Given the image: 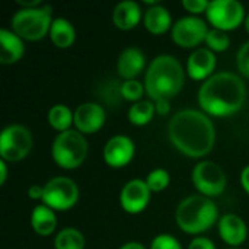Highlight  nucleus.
<instances>
[{"mask_svg":"<svg viewBox=\"0 0 249 249\" xmlns=\"http://www.w3.org/2000/svg\"><path fill=\"white\" fill-rule=\"evenodd\" d=\"M204 44H206V47L209 50H212L216 54V53H225V51H228L229 47H231V44H232V39H231L229 32L210 28V31H209V34L206 36Z\"/></svg>","mask_w":249,"mask_h":249,"instance_id":"obj_26","label":"nucleus"},{"mask_svg":"<svg viewBox=\"0 0 249 249\" xmlns=\"http://www.w3.org/2000/svg\"><path fill=\"white\" fill-rule=\"evenodd\" d=\"M136 155V144L130 136L115 134L107 140L102 149L104 162L112 169H121L131 163Z\"/></svg>","mask_w":249,"mask_h":249,"instance_id":"obj_13","label":"nucleus"},{"mask_svg":"<svg viewBox=\"0 0 249 249\" xmlns=\"http://www.w3.org/2000/svg\"><path fill=\"white\" fill-rule=\"evenodd\" d=\"M118 249H149L144 244L139 242V241H128L125 244H123Z\"/></svg>","mask_w":249,"mask_h":249,"instance_id":"obj_38","label":"nucleus"},{"mask_svg":"<svg viewBox=\"0 0 249 249\" xmlns=\"http://www.w3.org/2000/svg\"><path fill=\"white\" fill-rule=\"evenodd\" d=\"M144 10L136 0H123L112 9V23L120 31L134 29L143 20Z\"/></svg>","mask_w":249,"mask_h":249,"instance_id":"obj_18","label":"nucleus"},{"mask_svg":"<svg viewBox=\"0 0 249 249\" xmlns=\"http://www.w3.org/2000/svg\"><path fill=\"white\" fill-rule=\"evenodd\" d=\"M245 18V6L239 0H213L206 12L210 26L225 32L238 29L244 25Z\"/></svg>","mask_w":249,"mask_h":249,"instance_id":"obj_10","label":"nucleus"},{"mask_svg":"<svg viewBox=\"0 0 249 249\" xmlns=\"http://www.w3.org/2000/svg\"><path fill=\"white\" fill-rule=\"evenodd\" d=\"M16 3L23 9H32V7H38L42 4L41 0H16Z\"/></svg>","mask_w":249,"mask_h":249,"instance_id":"obj_36","label":"nucleus"},{"mask_svg":"<svg viewBox=\"0 0 249 249\" xmlns=\"http://www.w3.org/2000/svg\"><path fill=\"white\" fill-rule=\"evenodd\" d=\"M50 41L60 50H67L70 48L74 41H76V28L74 25L66 19V18H54L51 28H50V34H48Z\"/></svg>","mask_w":249,"mask_h":249,"instance_id":"obj_22","label":"nucleus"},{"mask_svg":"<svg viewBox=\"0 0 249 249\" xmlns=\"http://www.w3.org/2000/svg\"><path fill=\"white\" fill-rule=\"evenodd\" d=\"M236 67L242 77L249 79V39L239 47L236 53Z\"/></svg>","mask_w":249,"mask_h":249,"instance_id":"obj_30","label":"nucleus"},{"mask_svg":"<svg viewBox=\"0 0 249 249\" xmlns=\"http://www.w3.org/2000/svg\"><path fill=\"white\" fill-rule=\"evenodd\" d=\"M247 95L242 76L232 71H217L200 85L197 102L209 117L226 118L244 108Z\"/></svg>","mask_w":249,"mask_h":249,"instance_id":"obj_2","label":"nucleus"},{"mask_svg":"<svg viewBox=\"0 0 249 249\" xmlns=\"http://www.w3.org/2000/svg\"><path fill=\"white\" fill-rule=\"evenodd\" d=\"M187 249H217V248H216V244H214L210 238H207V236L201 235V236H194V238L191 239V242L188 244V248Z\"/></svg>","mask_w":249,"mask_h":249,"instance_id":"obj_32","label":"nucleus"},{"mask_svg":"<svg viewBox=\"0 0 249 249\" xmlns=\"http://www.w3.org/2000/svg\"><path fill=\"white\" fill-rule=\"evenodd\" d=\"M146 69V55L137 47H125L117 58V71L123 80L137 79Z\"/></svg>","mask_w":249,"mask_h":249,"instance_id":"obj_17","label":"nucleus"},{"mask_svg":"<svg viewBox=\"0 0 249 249\" xmlns=\"http://www.w3.org/2000/svg\"><path fill=\"white\" fill-rule=\"evenodd\" d=\"M239 182H241L242 190L249 196V165L242 168V171L239 174Z\"/></svg>","mask_w":249,"mask_h":249,"instance_id":"obj_35","label":"nucleus"},{"mask_svg":"<svg viewBox=\"0 0 249 249\" xmlns=\"http://www.w3.org/2000/svg\"><path fill=\"white\" fill-rule=\"evenodd\" d=\"M88 152L89 143L85 134L76 128L57 133L51 144V158L54 163L64 171L80 168L88 158Z\"/></svg>","mask_w":249,"mask_h":249,"instance_id":"obj_6","label":"nucleus"},{"mask_svg":"<svg viewBox=\"0 0 249 249\" xmlns=\"http://www.w3.org/2000/svg\"><path fill=\"white\" fill-rule=\"evenodd\" d=\"M80 198V190L70 177H54L44 184V196L41 204L48 206L54 212L71 210Z\"/></svg>","mask_w":249,"mask_h":249,"instance_id":"obj_9","label":"nucleus"},{"mask_svg":"<svg viewBox=\"0 0 249 249\" xmlns=\"http://www.w3.org/2000/svg\"><path fill=\"white\" fill-rule=\"evenodd\" d=\"M155 109L156 114L160 117H166L171 114V101L169 99H159L155 102Z\"/></svg>","mask_w":249,"mask_h":249,"instance_id":"obj_33","label":"nucleus"},{"mask_svg":"<svg viewBox=\"0 0 249 249\" xmlns=\"http://www.w3.org/2000/svg\"><path fill=\"white\" fill-rule=\"evenodd\" d=\"M226 249H241V248H226Z\"/></svg>","mask_w":249,"mask_h":249,"instance_id":"obj_40","label":"nucleus"},{"mask_svg":"<svg viewBox=\"0 0 249 249\" xmlns=\"http://www.w3.org/2000/svg\"><path fill=\"white\" fill-rule=\"evenodd\" d=\"M182 7L184 10H187L191 16H200V15H206L210 1L207 0H182Z\"/></svg>","mask_w":249,"mask_h":249,"instance_id":"obj_31","label":"nucleus"},{"mask_svg":"<svg viewBox=\"0 0 249 249\" xmlns=\"http://www.w3.org/2000/svg\"><path fill=\"white\" fill-rule=\"evenodd\" d=\"M54 249H85V235L76 228H64L54 235Z\"/></svg>","mask_w":249,"mask_h":249,"instance_id":"obj_25","label":"nucleus"},{"mask_svg":"<svg viewBox=\"0 0 249 249\" xmlns=\"http://www.w3.org/2000/svg\"><path fill=\"white\" fill-rule=\"evenodd\" d=\"M220 219L219 207L213 198L201 194H193L182 198L175 209L177 226L187 235L201 236Z\"/></svg>","mask_w":249,"mask_h":249,"instance_id":"obj_4","label":"nucleus"},{"mask_svg":"<svg viewBox=\"0 0 249 249\" xmlns=\"http://www.w3.org/2000/svg\"><path fill=\"white\" fill-rule=\"evenodd\" d=\"M217 233L229 248H241L248 239V226L239 214L225 213L217 222Z\"/></svg>","mask_w":249,"mask_h":249,"instance_id":"obj_16","label":"nucleus"},{"mask_svg":"<svg viewBox=\"0 0 249 249\" xmlns=\"http://www.w3.org/2000/svg\"><path fill=\"white\" fill-rule=\"evenodd\" d=\"M146 95V89H144V83L140 82L139 79H133V80H123L120 85V96L128 102H139L143 99V96Z\"/></svg>","mask_w":249,"mask_h":249,"instance_id":"obj_27","label":"nucleus"},{"mask_svg":"<svg viewBox=\"0 0 249 249\" xmlns=\"http://www.w3.org/2000/svg\"><path fill=\"white\" fill-rule=\"evenodd\" d=\"M244 25H245V31L248 32V35H249V12L247 13V18H245V22H244Z\"/></svg>","mask_w":249,"mask_h":249,"instance_id":"obj_39","label":"nucleus"},{"mask_svg":"<svg viewBox=\"0 0 249 249\" xmlns=\"http://www.w3.org/2000/svg\"><path fill=\"white\" fill-rule=\"evenodd\" d=\"M25 54V41L10 28L0 29V63L15 64Z\"/></svg>","mask_w":249,"mask_h":249,"instance_id":"obj_19","label":"nucleus"},{"mask_svg":"<svg viewBox=\"0 0 249 249\" xmlns=\"http://www.w3.org/2000/svg\"><path fill=\"white\" fill-rule=\"evenodd\" d=\"M34 149L32 131L23 124H9L0 134V159L7 163L23 160Z\"/></svg>","mask_w":249,"mask_h":249,"instance_id":"obj_7","label":"nucleus"},{"mask_svg":"<svg viewBox=\"0 0 249 249\" xmlns=\"http://www.w3.org/2000/svg\"><path fill=\"white\" fill-rule=\"evenodd\" d=\"M156 115V109H155V102L150 99H142L139 102H134L130 105L128 111H127V118L133 125H147L153 117Z\"/></svg>","mask_w":249,"mask_h":249,"instance_id":"obj_24","label":"nucleus"},{"mask_svg":"<svg viewBox=\"0 0 249 249\" xmlns=\"http://www.w3.org/2000/svg\"><path fill=\"white\" fill-rule=\"evenodd\" d=\"M107 123L105 108L98 102H83L74 109V128L82 134H95Z\"/></svg>","mask_w":249,"mask_h":249,"instance_id":"obj_14","label":"nucleus"},{"mask_svg":"<svg viewBox=\"0 0 249 249\" xmlns=\"http://www.w3.org/2000/svg\"><path fill=\"white\" fill-rule=\"evenodd\" d=\"M149 249H182V245L174 235L160 233L152 239Z\"/></svg>","mask_w":249,"mask_h":249,"instance_id":"obj_29","label":"nucleus"},{"mask_svg":"<svg viewBox=\"0 0 249 249\" xmlns=\"http://www.w3.org/2000/svg\"><path fill=\"white\" fill-rule=\"evenodd\" d=\"M42 196H44V185L39 184H34L29 187L28 190V197L34 201H42Z\"/></svg>","mask_w":249,"mask_h":249,"instance_id":"obj_34","label":"nucleus"},{"mask_svg":"<svg viewBox=\"0 0 249 249\" xmlns=\"http://www.w3.org/2000/svg\"><path fill=\"white\" fill-rule=\"evenodd\" d=\"M191 181L197 194L209 198L219 197L228 187V175L225 169L214 160L203 159L194 165L191 171Z\"/></svg>","mask_w":249,"mask_h":249,"instance_id":"obj_8","label":"nucleus"},{"mask_svg":"<svg viewBox=\"0 0 249 249\" xmlns=\"http://www.w3.org/2000/svg\"><path fill=\"white\" fill-rule=\"evenodd\" d=\"M143 25L147 32L152 35H163L165 32H171L174 26V19L168 7L163 4H155L144 10Z\"/></svg>","mask_w":249,"mask_h":249,"instance_id":"obj_20","label":"nucleus"},{"mask_svg":"<svg viewBox=\"0 0 249 249\" xmlns=\"http://www.w3.org/2000/svg\"><path fill=\"white\" fill-rule=\"evenodd\" d=\"M210 31L209 22L200 16H182L174 22L171 29V39L181 48L196 50L200 44L206 41Z\"/></svg>","mask_w":249,"mask_h":249,"instance_id":"obj_11","label":"nucleus"},{"mask_svg":"<svg viewBox=\"0 0 249 249\" xmlns=\"http://www.w3.org/2000/svg\"><path fill=\"white\" fill-rule=\"evenodd\" d=\"M169 143L190 159H204L216 144V127L206 112L196 108L177 111L168 121Z\"/></svg>","mask_w":249,"mask_h":249,"instance_id":"obj_1","label":"nucleus"},{"mask_svg":"<svg viewBox=\"0 0 249 249\" xmlns=\"http://www.w3.org/2000/svg\"><path fill=\"white\" fill-rule=\"evenodd\" d=\"M144 181L152 193H162L171 184V174L163 168H156L147 174Z\"/></svg>","mask_w":249,"mask_h":249,"instance_id":"obj_28","label":"nucleus"},{"mask_svg":"<svg viewBox=\"0 0 249 249\" xmlns=\"http://www.w3.org/2000/svg\"><path fill=\"white\" fill-rule=\"evenodd\" d=\"M31 229L42 238L51 236L57 231V212L50 209L45 204H38L32 209L31 217H29Z\"/></svg>","mask_w":249,"mask_h":249,"instance_id":"obj_21","label":"nucleus"},{"mask_svg":"<svg viewBox=\"0 0 249 249\" xmlns=\"http://www.w3.org/2000/svg\"><path fill=\"white\" fill-rule=\"evenodd\" d=\"M152 194L144 179L133 178L127 181L120 191V206L127 214H140L150 204Z\"/></svg>","mask_w":249,"mask_h":249,"instance_id":"obj_12","label":"nucleus"},{"mask_svg":"<svg viewBox=\"0 0 249 249\" xmlns=\"http://www.w3.org/2000/svg\"><path fill=\"white\" fill-rule=\"evenodd\" d=\"M9 177V169H7V162L0 159V185H4Z\"/></svg>","mask_w":249,"mask_h":249,"instance_id":"obj_37","label":"nucleus"},{"mask_svg":"<svg viewBox=\"0 0 249 249\" xmlns=\"http://www.w3.org/2000/svg\"><path fill=\"white\" fill-rule=\"evenodd\" d=\"M217 67V57L216 54L209 50L207 47H198L191 51V54L187 58L185 71L187 76L191 80L196 82H204L209 77H212Z\"/></svg>","mask_w":249,"mask_h":249,"instance_id":"obj_15","label":"nucleus"},{"mask_svg":"<svg viewBox=\"0 0 249 249\" xmlns=\"http://www.w3.org/2000/svg\"><path fill=\"white\" fill-rule=\"evenodd\" d=\"M53 20L51 4H41L32 9L19 7L10 18V29L23 41H41L48 36Z\"/></svg>","mask_w":249,"mask_h":249,"instance_id":"obj_5","label":"nucleus"},{"mask_svg":"<svg viewBox=\"0 0 249 249\" xmlns=\"http://www.w3.org/2000/svg\"><path fill=\"white\" fill-rule=\"evenodd\" d=\"M185 67L172 54H158L144 71V89L150 101L172 99L185 85Z\"/></svg>","mask_w":249,"mask_h":249,"instance_id":"obj_3","label":"nucleus"},{"mask_svg":"<svg viewBox=\"0 0 249 249\" xmlns=\"http://www.w3.org/2000/svg\"><path fill=\"white\" fill-rule=\"evenodd\" d=\"M47 120L53 130L63 133L70 130L74 124V111L64 104H55L48 109Z\"/></svg>","mask_w":249,"mask_h":249,"instance_id":"obj_23","label":"nucleus"}]
</instances>
